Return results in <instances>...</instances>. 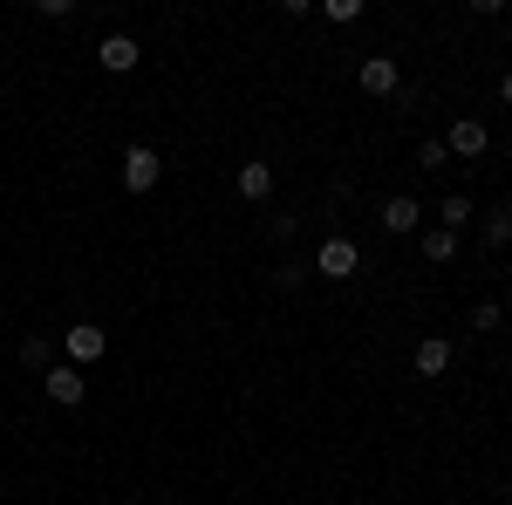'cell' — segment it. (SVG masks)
Wrapping results in <instances>:
<instances>
[{
	"label": "cell",
	"mask_w": 512,
	"mask_h": 505,
	"mask_svg": "<svg viewBox=\"0 0 512 505\" xmlns=\"http://www.w3.org/2000/svg\"><path fill=\"white\" fill-rule=\"evenodd\" d=\"M41 396L62 403V410H76L82 396H89V376H82L76 362H48V369H41Z\"/></svg>",
	"instance_id": "6da1fadb"
},
{
	"label": "cell",
	"mask_w": 512,
	"mask_h": 505,
	"mask_svg": "<svg viewBox=\"0 0 512 505\" xmlns=\"http://www.w3.org/2000/svg\"><path fill=\"white\" fill-rule=\"evenodd\" d=\"M355 267H362V246H355L349 233H328L315 246V273H328V280H349Z\"/></svg>",
	"instance_id": "7a4b0ae2"
},
{
	"label": "cell",
	"mask_w": 512,
	"mask_h": 505,
	"mask_svg": "<svg viewBox=\"0 0 512 505\" xmlns=\"http://www.w3.org/2000/svg\"><path fill=\"white\" fill-rule=\"evenodd\" d=\"M158 178H164V157L151 151V144H130V151H123V185H130V192H158Z\"/></svg>",
	"instance_id": "3957f363"
},
{
	"label": "cell",
	"mask_w": 512,
	"mask_h": 505,
	"mask_svg": "<svg viewBox=\"0 0 512 505\" xmlns=\"http://www.w3.org/2000/svg\"><path fill=\"white\" fill-rule=\"evenodd\" d=\"M62 349H69V362H103V355H110V335H103V328H96V321H76V328H62Z\"/></svg>",
	"instance_id": "277c9868"
},
{
	"label": "cell",
	"mask_w": 512,
	"mask_h": 505,
	"mask_svg": "<svg viewBox=\"0 0 512 505\" xmlns=\"http://www.w3.org/2000/svg\"><path fill=\"white\" fill-rule=\"evenodd\" d=\"M355 82H362L369 96H396V89H403V69H396V55H362Z\"/></svg>",
	"instance_id": "5b68a950"
},
{
	"label": "cell",
	"mask_w": 512,
	"mask_h": 505,
	"mask_svg": "<svg viewBox=\"0 0 512 505\" xmlns=\"http://www.w3.org/2000/svg\"><path fill=\"white\" fill-rule=\"evenodd\" d=\"M96 62H103L110 76H130V69L144 62V48H137V35H103L96 41Z\"/></svg>",
	"instance_id": "8992f818"
},
{
	"label": "cell",
	"mask_w": 512,
	"mask_h": 505,
	"mask_svg": "<svg viewBox=\"0 0 512 505\" xmlns=\"http://www.w3.org/2000/svg\"><path fill=\"white\" fill-rule=\"evenodd\" d=\"M444 151H451V157H485V151H492V130H485L478 117H458V123H451V137H444Z\"/></svg>",
	"instance_id": "52a82bcc"
},
{
	"label": "cell",
	"mask_w": 512,
	"mask_h": 505,
	"mask_svg": "<svg viewBox=\"0 0 512 505\" xmlns=\"http://www.w3.org/2000/svg\"><path fill=\"white\" fill-rule=\"evenodd\" d=\"M383 233H403V239L424 233V205H417V198H403V192L383 198Z\"/></svg>",
	"instance_id": "ba28073f"
},
{
	"label": "cell",
	"mask_w": 512,
	"mask_h": 505,
	"mask_svg": "<svg viewBox=\"0 0 512 505\" xmlns=\"http://www.w3.org/2000/svg\"><path fill=\"white\" fill-rule=\"evenodd\" d=\"M239 198H253V205L274 198V164H267V157H246V164H239Z\"/></svg>",
	"instance_id": "9c48e42d"
},
{
	"label": "cell",
	"mask_w": 512,
	"mask_h": 505,
	"mask_svg": "<svg viewBox=\"0 0 512 505\" xmlns=\"http://www.w3.org/2000/svg\"><path fill=\"white\" fill-rule=\"evenodd\" d=\"M451 362H458V349H451L444 335H424V342H417V376H431V383H437Z\"/></svg>",
	"instance_id": "30bf717a"
},
{
	"label": "cell",
	"mask_w": 512,
	"mask_h": 505,
	"mask_svg": "<svg viewBox=\"0 0 512 505\" xmlns=\"http://www.w3.org/2000/svg\"><path fill=\"white\" fill-rule=\"evenodd\" d=\"M417 246H424V260H431V267H451V260H458V233H444V226H424Z\"/></svg>",
	"instance_id": "8fae6325"
},
{
	"label": "cell",
	"mask_w": 512,
	"mask_h": 505,
	"mask_svg": "<svg viewBox=\"0 0 512 505\" xmlns=\"http://www.w3.org/2000/svg\"><path fill=\"white\" fill-rule=\"evenodd\" d=\"M437 226H444V233H465V226H472V198H465V192H444V205H437Z\"/></svg>",
	"instance_id": "7c38bea8"
},
{
	"label": "cell",
	"mask_w": 512,
	"mask_h": 505,
	"mask_svg": "<svg viewBox=\"0 0 512 505\" xmlns=\"http://www.w3.org/2000/svg\"><path fill=\"white\" fill-rule=\"evenodd\" d=\"M21 362H28V369H48V362H55V342H48V335H28V342H21Z\"/></svg>",
	"instance_id": "4fadbf2b"
},
{
	"label": "cell",
	"mask_w": 512,
	"mask_h": 505,
	"mask_svg": "<svg viewBox=\"0 0 512 505\" xmlns=\"http://www.w3.org/2000/svg\"><path fill=\"white\" fill-rule=\"evenodd\" d=\"M499 321H506V308H499V301H478V308H472V328H478V335H492Z\"/></svg>",
	"instance_id": "5bb4252c"
},
{
	"label": "cell",
	"mask_w": 512,
	"mask_h": 505,
	"mask_svg": "<svg viewBox=\"0 0 512 505\" xmlns=\"http://www.w3.org/2000/svg\"><path fill=\"white\" fill-rule=\"evenodd\" d=\"M485 246H512V212H492L485 219Z\"/></svg>",
	"instance_id": "9a60e30c"
},
{
	"label": "cell",
	"mask_w": 512,
	"mask_h": 505,
	"mask_svg": "<svg viewBox=\"0 0 512 505\" xmlns=\"http://www.w3.org/2000/svg\"><path fill=\"white\" fill-rule=\"evenodd\" d=\"M35 14H41V21H69V14H76V0H35Z\"/></svg>",
	"instance_id": "2e32d148"
},
{
	"label": "cell",
	"mask_w": 512,
	"mask_h": 505,
	"mask_svg": "<svg viewBox=\"0 0 512 505\" xmlns=\"http://www.w3.org/2000/svg\"><path fill=\"white\" fill-rule=\"evenodd\" d=\"M417 164H424V171H437V164H451V151H444V137H431V144L417 151Z\"/></svg>",
	"instance_id": "e0dca14e"
},
{
	"label": "cell",
	"mask_w": 512,
	"mask_h": 505,
	"mask_svg": "<svg viewBox=\"0 0 512 505\" xmlns=\"http://www.w3.org/2000/svg\"><path fill=\"white\" fill-rule=\"evenodd\" d=\"M328 21H342V28L362 21V0H328Z\"/></svg>",
	"instance_id": "ac0fdd59"
},
{
	"label": "cell",
	"mask_w": 512,
	"mask_h": 505,
	"mask_svg": "<svg viewBox=\"0 0 512 505\" xmlns=\"http://www.w3.org/2000/svg\"><path fill=\"white\" fill-rule=\"evenodd\" d=\"M274 280H280V287H301V280H308V267H301V260H280Z\"/></svg>",
	"instance_id": "d6986e66"
},
{
	"label": "cell",
	"mask_w": 512,
	"mask_h": 505,
	"mask_svg": "<svg viewBox=\"0 0 512 505\" xmlns=\"http://www.w3.org/2000/svg\"><path fill=\"white\" fill-rule=\"evenodd\" d=\"M499 103H512V69H506V82H499Z\"/></svg>",
	"instance_id": "ffe728a7"
}]
</instances>
